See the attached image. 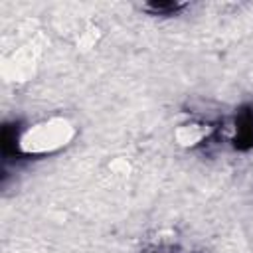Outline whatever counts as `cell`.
I'll use <instances>...</instances> for the list:
<instances>
[{
    "mask_svg": "<svg viewBox=\"0 0 253 253\" xmlns=\"http://www.w3.org/2000/svg\"><path fill=\"white\" fill-rule=\"evenodd\" d=\"M73 126L65 119H49L26 128L20 136V152L45 154L65 146L73 138Z\"/></svg>",
    "mask_w": 253,
    "mask_h": 253,
    "instance_id": "obj_1",
    "label": "cell"
},
{
    "mask_svg": "<svg viewBox=\"0 0 253 253\" xmlns=\"http://www.w3.org/2000/svg\"><path fill=\"white\" fill-rule=\"evenodd\" d=\"M233 142L237 148L247 150L253 146V109H243L235 117L233 126Z\"/></svg>",
    "mask_w": 253,
    "mask_h": 253,
    "instance_id": "obj_2",
    "label": "cell"
},
{
    "mask_svg": "<svg viewBox=\"0 0 253 253\" xmlns=\"http://www.w3.org/2000/svg\"><path fill=\"white\" fill-rule=\"evenodd\" d=\"M206 134H208V128H204L202 125H184L178 128L176 138L182 144H198L200 140H204Z\"/></svg>",
    "mask_w": 253,
    "mask_h": 253,
    "instance_id": "obj_3",
    "label": "cell"
},
{
    "mask_svg": "<svg viewBox=\"0 0 253 253\" xmlns=\"http://www.w3.org/2000/svg\"><path fill=\"white\" fill-rule=\"evenodd\" d=\"M182 8H184L182 2H172V0H168V2H150V4H144V10L150 12V14H154V16H174V14H178Z\"/></svg>",
    "mask_w": 253,
    "mask_h": 253,
    "instance_id": "obj_4",
    "label": "cell"
}]
</instances>
